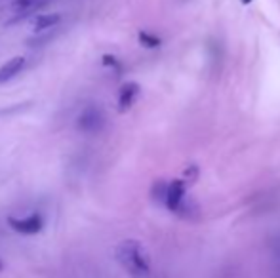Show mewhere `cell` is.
<instances>
[{"label": "cell", "instance_id": "obj_3", "mask_svg": "<svg viewBox=\"0 0 280 278\" xmlns=\"http://www.w3.org/2000/svg\"><path fill=\"white\" fill-rule=\"evenodd\" d=\"M8 225L21 234H37L44 227V219L40 214H33L29 218H10Z\"/></svg>", "mask_w": 280, "mask_h": 278}, {"label": "cell", "instance_id": "obj_9", "mask_svg": "<svg viewBox=\"0 0 280 278\" xmlns=\"http://www.w3.org/2000/svg\"><path fill=\"white\" fill-rule=\"evenodd\" d=\"M139 42H141L145 48H157V46H160V38L155 37V35H151V33H147V31H141V33H139Z\"/></svg>", "mask_w": 280, "mask_h": 278}, {"label": "cell", "instance_id": "obj_2", "mask_svg": "<svg viewBox=\"0 0 280 278\" xmlns=\"http://www.w3.org/2000/svg\"><path fill=\"white\" fill-rule=\"evenodd\" d=\"M105 126V114L96 105H88L76 118V128L84 133H99Z\"/></svg>", "mask_w": 280, "mask_h": 278}, {"label": "cell", "instance_id": "obj_8", "mask_svg": "<svg viewBox=\"0 0 280 278\" xmlns=\"http://www.w3.org/2000/svg\"><path fill=\"white\" fill-rule=\"evenodd\" d=\"M61 15L59 13H40L38 17H35L33 21V27L37 33H42V31H48V29H54L56 25H59Z\"/></svg>", "mask_w": 280, "mask_h": 278}, {"label": "cell", "instance_id": "obj_7", "mask_svg": "<svg viewBox=\"0 0 280 278\" xmlns=\"http://www.w3.org/2000/svg\"><path fill=\"white\" fill-rule=\"evenodd\" d=\"M25 67V57L23 56H15L12 59H8L2 67H0V84L12 80L15 74L19 73Z\"/></svg>", "mask_w": 280, "mask_h": 278}, {"label": "cell", "instance_id": "obj_10", "mask_svg": "<svg viewBox=\"0 0 280 278\" xmlns=\"http://www.w3.org/2000/svg\"><path fill=\"white\" fill-rule=\"evenodd\" d=\"M240 2H242V4H250V2H252V0H240Z\"/></svg>", "mask_w": 280, "mask_h": 278}, {"label": "cell", "instance_id": "obj_1", "mask_svg": "<svg viewBox=\"0 0 280 278\" xmlns=\"http://www.w3.org/2000/svg\"><path fill=\"white\" fill-rule=\"evenodd\" d=\"M116 259L134 278H147L151 275V263L143 246L137 240H124L116 248Z\"/></svg>", "mask_w": 280, "mask_h": 278}, {"label": "cell", "instance_id": "obj_5", "mask_svg": "<svg viewBox=\"0 0 280 278\" xmlns=\"http://www.w3.org/2000/svg\"><path fill=\"white\" fill-rule=\"evenodd\" d=\"M187 198V191H185V181L181 179H173L171 183H168V193H166V202L168 210L171 212H179L181 204Z\"/></svg>", "mask_w": 280, "mask_h": 278}, {"label": "cell", "instance_id": "obj_11", "mask_svg": "<svg viewBox=\"0 0 280 278\" xmlns=\"http://www.w3.org/2000/svg\"><path fill=\"white\" fill-rule=\"evenodd\" d=\"M0 269H2V263H0Z\"/></svg>", "mask_w": 280, "mask_h": 278}, {"label": "cell", "instance_id": "obj_6", "mask_svg": "<svg viewBox=\"0 0 280 278\" xmlns=\"http://www.w3.org/2000/svg\"><path fill=\"white\" fill-rule=\"evenodd\" d=\"M139 92H141V88H139L137 82H126V84H122L120 90H118V111L126 112V111L132 109L135 99L139 96Z\"/></svg>", "mask_w": 280, "mask_h": 278}, {"label": "cell", "instance_id": "obj_4", "mask_svg": "<svg viewBox=\"0 0 280 278\" xmlns=\"http://www.w3.org/2000/svg\"><path fill=\"white\" fill-rule=\"evenodd\" d=\"M48 2L50 0H12L8 8H10L13 13H17V17H13L12 23L23 19V17H29L31 13L38 12V10H42Z\"/></svg>", "mask_w": 280, "mask_h": 278}]
</instances>
